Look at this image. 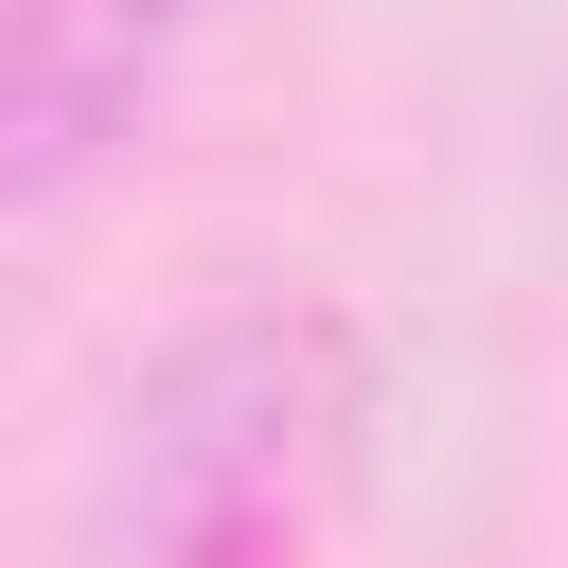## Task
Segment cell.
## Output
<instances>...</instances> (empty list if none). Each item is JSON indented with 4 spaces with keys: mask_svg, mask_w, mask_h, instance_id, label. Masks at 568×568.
Listing matches in <instances>:
<instances>
[{
    "mask_svg": "<svg viewBox=\"0 0 568 568\" xmlns=\"http://www.w3.org/2000/svg\"><path fill=\"white\" fill-rule=\"evenodd\" d=\"M231 0H18L0 18V195L71 213L106 178V142H142L160 71L213 36Z\"/></svg>",
    "mask_w": 568,
    "mask_h": 568,
    "instance_id": "obj_2",
    "label": "cell"
},
{
    "mask_svg": "<svg viewBox=\"0 0 568 568\" xmlns=\"http://www.w3.org/2000/svg\"><path fill=\"white\" fill-rule=\"evenodd\" d=\"M337 408H355V337H337L320 302H231V320H195V337L124 390V426H106V532H124L142 568L248 550V532L302 497V462L337 444Z\"/></svg>",
    "mask_w": 568,
    "mask_h": 568,
    "instance_id": "obj_1",
    "label": "cell"
}]
</instances>
